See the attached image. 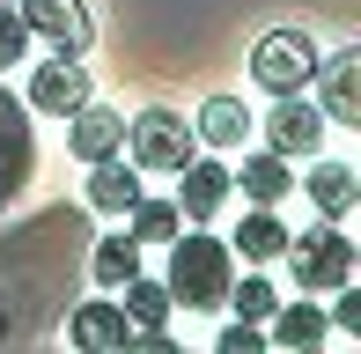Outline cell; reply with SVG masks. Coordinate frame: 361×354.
Returning <instances> with one entry per match:
<instances>
[{
  "label": "cell",
  "instance_id": "5bb4252c",
  "mask_svg": "<svg viewBox=\"0 0 361 354\" xmlns=\"http://www.w3.org/2000/svg\"><path fill=\"white\" fill-rule=\"evenodd\" d=\"M228 185H243L251 207H281L288 192H295V163L273 155V148H258V155H243V170H228Z\"/></svg>",
  "mask_w": 361,
  "mask_h": 354
},
{
  "label": "cell",
  "instance_id": "9a60e30c",
  "mask_svg": "<svg viewBox=\"0 0 361 354\" xmlns=\"http://www.w3.org/2000/svg\"><path fill=\"white\" fill-rule=\"evenodd\" d=\"M266 347H288V354H302V347H324L332 340V317L317 310V303H273V317H266Z\"/></svg>",
  "mask_w": 361,
  "mask_h": 354
},
{
  "label": "cell",
  "instance_id": "cb8c5ba5",
  "mask_svg": "<svg viewBox=\"0 0 361 354\" xmlns=\"http://www.w3.org/2000/svg\"><path fill=\"white\" fill-rule=\"evenodd\" d=\"M221 354H258L266 347V325H251V317H236V325H221V340H214Z\"/></svg>",
  "mask_w": 361,
  "mask_h": 354
},
{
  "label": "cell",
  "instance_id": "e0dca14e",
  "mask_svg": "<svg viewBox=\"0 0 361 354\" xmlns=\"http://www.w3.org/2000/svg\"><path fill=\"white\" fill-rule=\"evenodd\" d=\"M302 192H310V207H317L324 221H347V214H354V200H361V177H354L347 163H310Z\"/></svg>",
  "mask_w": 361,
  "mask_h": 354
},
{
  "label": "cell",
  "instance_id": "5b68a950",
  "mask_svg": "<svg viewBox=\"0 0 361 354\" xmlns=\"http://www.w3.org/2000/svg\"><path fill=\"white\" fill-rule=\"evenodd\" d=\"M310 74H317V44H310L302 30H266V37L251 44V82L266 96L310 89Z\"/></svg>",
  "mask_w": 361,
  "mask_h": 354
},
{
  "label": "cell",
  "instance_id": "d4e9b609",
  "mask_svg": "<svg viewBox=\"0 0 361 354\" xmlns=\"http://www.w3.org/2000/svg\"><path fill=\"white\" fill-rule=\"evenodd\" d=\"M332 295H339V310H332V332H354V340H361V288H354V281H339Z\"/></svg>",
  "mask_w": 361,
  "mask_h": 354
},
{
  "label": "cell",
  "instance_id": "ba28073f",
  "mask_svg": "<svg viewBox=\"0 0 361 354\" xmlns=\"http://www.w3.org/2000/svg\"><path fill=\"white\" fill-rule=\"evenodd\" d=\"M30 111H44V118H67V111L89 104V67H81V52H52L37 74H30Z\"/></svg>",
  "mask_w": 361,
  "mask_h": 354
},
{
  "label": "cell",
  "instance_id": "6da1fadb",
  "mask_svg": "<svg viewBox=\"0 0 361 354\" xmlns=\"http://www.w3.org/2000/svg\"><path fill=\"white\" fill-rule=\"evenodd\" d=\"M228 281H236V251H228L221 236H207V221H192V229L170 236V273H162L170 303H185V310H221Z\"/></svg>",
  "mask_w": 361,
  "mask_h": 354
},
{
  "label": "cell",
  "instance_id": "2e32d148",
  "mask_svg": "<svg viewBox=\"0 0 361 354\" xmlns=\"http://www.w3.org/2000/svg\"><path fill=\"white\" fill-rule=\"evenodd\" d=\"M118 310L140 325V347H170V332H162V325H170V310H177V303H170V288H162V281L133 273V281H126V303H118Z\"/></svg>",
  "mask_w": 361,
  "mask_h": 354
},
{
  "label": "cell",
  "instance_id": "4fadbf2b",
  "mask_svg": "<svg viewBox=\"0 0 361 354\" xmlns=\"http://www.w3.org/2000/svg\"><path fill=\"white\" fill-rule=\"evenodd\" d=\"M140 200V163H133V155H96V163H89V207H96V214H126V207H133Z\"/></svg>",
  "mask_w": 361,
  "mask_h": 354
},
{
  "label": "cell",
  "instance_id": "8992f818",
  "mask_svg": "<svg viewBox=\"0 0 361 354\" xmlns=\"http://www.w3.org/2000/svg\"><path fill=\"white\" fill-rule=\"evenodd\" d=\"M251 126H266V148L273 155H317V140H324V111H317V96L310 89H288V96H273V111L266 118H251Z\"/></svg>",
  "mask_w": 361,
  "mask_h": 354
},
{
  "label": "cell",
  "instance_id": "ac0fdd59",
  "mask_svg": "<svg viewBox=\"0 0 361 354\" xmlns=\"http://www.w3.org/2000/svg\"><path fill=\"white\" fill-rule=\"evenodd\" d=\"M228 251H243L251 266H273V259L288 251V221L273 214V207H251V214H243V229L228 236Z\"/></svg>",
  "mask_w": 361,
  "mask_h": 354
},
{
  "label": "cell",
  "instance_id": "d6986e66",
  "mask_svg": "<svg viewBox=\"0 0 361 354\" xmlns=\"http://www.w3.org/2000/svg\"><path fill=\"white\" fill-rule=\"evenodd\" d=\"M192 133H200V148H243V133H251V111H243L236 96H207Z\"/></svg>",
  "mask_w": 361,
  "mask_h": 354
},
{
  "label": "cell",
  "instance_id": "603a6c76",
  "mask_svg": "<svg viewBox=\"0 0 361 354\" xmlns=\"http://www.w3.org/2000/svg\"><path fill=\"white\" fill-rule=\"evenodd\" d=\"M23 52H30L23 15H15V8H0V74H8V67H23Z\"/></svg>",
  "mask_w": 361,
  "mask_h": 354
},
{
  "label": "cell",
  "instance_id": "30bf717a",
  "mask_svg": "<svg viewBox=\"0 0 361 354\" xmlns=\"http://www.w3.org/2000/svg\"><path fill=\"white\" fill-rule=\"evenodd\" d=\"M67 340L89 347V354H111V347H140V325L118 310V303H81L67 317Z\"/></svg>",
  "mask_w": 361,
  "mask_h": 354
},
{
  "label": "cell",
  "instance_id": "7402d4cb",
  "mask_svg": "<svg viewBox=\"0 0 361 354\" xmlns=\"http://www.w3.org/2000/svg\"><path fill=\"white\" fill-rule=\"evenodd\" d=\"M273 303H281V295H273V281H266V273H251V281H228V303H221V310H236V317H251V325H266Z\"/></svg>",
  "mask_w": 361,
  "mask_h": 354
},
{
  "label": "cell",
  "instance_id": "7c38bea8",
  "mask_svg": "<svg viewBox=\"0 0 361 354\" xmlns=\"http://www.w3.org/2000/svg\"><path fill=\"white\" fill-rule=\"evenodd\" d=\"M177 177H185V185H177V214H185V221H214L221 200H228V163H214V155H192Z\"/></svg>",
  "mask_w": 361,
  "mask_h": 354
},
{
  "label": "cell",
  "instance_id": "52a82bcc",
  "mask_svg": "<svg viewBox=\"0 0 361 354\" xmlns=\"http://www.w3.org/2000/svg\"><path fill=\"white\" fill-rule=\"evenodd\" d=\"M15 15H23L30 44H52V52H89V44H96L89 0H23Z\"/></svg>",
  "mask_w": 361,
  "mask_h": 354
},
{
  "label": "cell",
  "instance_id": "ffe728a7",
  "mask_svg": "<svg viewBox=\"0 0 361 354\" xmlns=\"http://www.w3.org/2000/svg\"><path fill=\"white\" fill-rule=\"evenodd\" d=\"M177 229H185V214H177V200H147V192H140V200L126 207V236H133L140 251H147V244H170Z\"/></svg>",
  "mask_w": 361,
  "mask_h": 354
},
{
  "label": "cell",
  "instance_id": "8fae6325",
  "mask_svg": "<svg viewBox=\"0 0 361 354\" xmlns=\"http://www.w3.org/2000/svg\"><path fill=\"white\" fill-rule=\"evenodd\" d=\"M67 148H74V163L118 155V148H126V118H118V111H104V104L89 96L81 111H67Z\"/></svg>",
  "mask_w": 361,
  "mask_h": 354
},
{
  "label": "cell",
  "instance_id": "44dd1931",
  "mask_svg": "<svg viewBox=\"0 0 361 354\" xmlns=\"http://www.w3.org/2000/svg\"><path fill=\"white\" fill-rule=\"evenodd\" d=\"M89 273H96V288H111V295H118V288L140 273V244H133V236H96Z\"/></svg>",
  "mask_w": 361,
  "mask_h": 354
},
{
  "label": "cell",
  "instance_id": "3957f363",
  "mask_svg": "<svg viewBox=\"0 0 361 354\" xmlns=\"http://www.w3.org/2000/svg\"><path fill=\"white\" fill-rule=\"evenodd\" d=\"M126 155H133L140 170H185L192 155H200V133H192L177 111H162V104H147L140 118H126Z\"/></svg>",
  "mask_w": 361,
  "mask_h": 354
},
{
  "label": "cell",
  "instance_id": "7a4b0ae2",
  "mask_svg": "<svg viewBox=\"0 0 361 354\" xmlns=\"http://www.w3.org/2000/svg\"><path fill=\"white\" fill-rule=\"evenodd\" d=\"M288 273H295V288L302 295H332L339 281H354V266H361V251H354V236L339 229V221H324V229H302V236H288Z\"/></svg>",
  "mask_w": 361,
  "mask_h": 354
},
{
  "label": "cell",
  "instance_id": "9c48e42d",
  "mask_svg": "<svg viewBox=\"0 0 361 354\" xmlns=\"http://www.w3.org/2000/svg\"><path fill=\"white\" fill-rule=\"evenodd\" d=\"M317 111H324V126H361V44H347V52H332V59H317Z\"/></svg>",
  "mask_w": 361,
  "mask_h": 354
},
{
  "label": "cell",
  "instance_id": "277c9868",
  "mask_svg": "<svg viewBox=\"0 0 361 354\" xmlns=\"http://www.w3.org/2000/svg\"><path fill=\"white\" fill-rule=\"evenodd\" d=\"M37 177V126H30V104L0 82V214L30 192Z\"/></svg>",
  "mask_w": 361,
  "mask_h": 354
}]
</instances>
